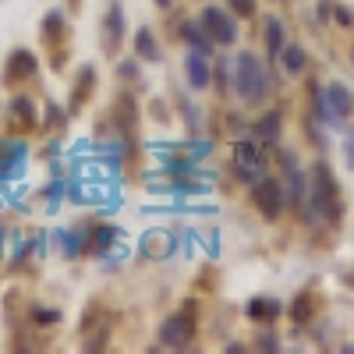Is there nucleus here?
<instances>
[{
    "mask_svg": "<svg viewBox=\"0 0 354 354\" xmlns=\"http://www.w3.org/2000/svg\"><path fill=\"white\" fill-rule=\"evenodd\" d=\"M234 88H238V96L245 103H262L266 93H270V78H266L262 64L252 53H241L238 61H234Z\"/></svg>",
    "mask_w": 354,
    "mask_h": 354,
    "instance_id": "1",
    "label": "nucleus"
},
{
    "mask_svg": "<svg viewBox=\"0 0 354 354\" xmlns=\"http://www.w3.org/2000/svg\"><path fill=\"white\" fill-rule=\"evenodd\" d=\"M315 110H319V121H326V124H340L344 117L351 113V93L344 85H322L319 88V96H315Z\"/></svg>",
    "mask_w": 354,
    "mask_h": 354,
    "instance_id": "2",
    "label": "nucleus"
},
{
    "mask_svg": "<svg viewBox=\"0 0 354 354\" xmlns=\"http://www.w3.org/2000/svg\"><path fill=\"white\" fill-rule=\"evenodd\" d=\"M202 28L209 32L213 43H223V46H230L234 39H238V25H234V18L227 11H220V8H205L202 11Z\"/></svg>",
    "mask_w": 354,
    "mask_h": 354,
    "instance_id": "3",
    "label": "nucleus"
},
{
    "mask_svg": "<svg viewBox=\"0 0 354 354\" xmlns=\"http://www.w3.org/2000/svg\"><path fill=\"white\" fill-rule=\"evenodd\" d=\"M234 167H238V177L241 181H259L262 174V156H259V145L255 142H238L234 145Z\"/></svg>",
    "mask_w": 354,
    "mask_h": 354,
    "instance_id": "4",
    "label": "nucleus"
},
{
    "mask_svg": "<svg viewBox=\"0 0 354 354\" xmlns=\"http://www.w3.org/2000/svg\"><path fill=\"white\" fill-rule=\"evenodd\" d=\"M252 195H255L259 209H262L266 216H280V209H283V192H280V185L273 181V177H259L255 188H252Z\"/></svg>",
    "mask_w": 354,
    "mask_h": 354,
    "instance_id": "5",
    "label": "nucleus"
},
{
    "mask_svg": "<svg viewBox=\"0 0 354 354\" xmlns=\"http://www.w3.org/2000/svg\"><path fill=\"white\" fill-rule=\"evenodd\" d=\"M312 202H315V213H322V216H337V213H340V205H337V188H333V181H330L326 170H315Z\"/></svg>",
    "mask_w": 354,
    "mask_h": 354,
    "instance_id": "6",
    "label": "nucleus"
},
{
    "mask_svg": "<svg viewBox=\"0 0 354 354\" xmlns=\"http://www.w3.org/2000/svg\"><path fill=\"white\" fill-rule=\"evenodd\" d=\"M160 340L167 344V347H188V340H192V322L185 319V315H170L163 326H160Z\"/></svg>",
    "mask_w": 354,
    "mask_h": 354,
    "instance_id": "7",
    "label": "nucleus"
},
{
    "mask_svg": "<svg viewBox=\"0 0 354 354\" xmlns=\"http://www.w3.org/2000/svg\"><path fill=\"white\" fill-rule=\"evenodd\" d=\"M142 252L153 255V259H167L174 252V238L167 230H149V234H145V241H142Z\"/></svg>",
    "mask_w": 354,
    "mask_h": 354,
    "instance_id": "8",
    "label": "nucleus"
},
{
    "mask_svg": "<svg viewBox=\"0 0 354 354\" xmlns=\"http://www.w3.org/2000/svg\"><path fill=\"white\" fill-rule=\"evenodd\" d=\"M185 68H188V82H192V88H205V85H209V64H205V53H202V50L188 53Z\"/></svg>",
    "mask_w": 354,
    "mask_h": 354,
    "instance_id": "9",
    "label": "nucleus"
},
{
    "mask_svg": "<svg viewBox=\"0 0 354 354\" xmlns=\"http://www.w3.org/2000/svg\"><path fill=\"white\" fill-rule=\"evenodd\" d=\"M248 315H252L255 322H270V319L280 315V305H277L273 298H255V301L248 305Z\"/></svg>",
    "mask_w": 354,
    "mask_h": 354,
    "instance_id": "10",
    "label": "nucleus"
},
{
    "mask_svg": "<svg viewBox=\"0 0 354 354\" xmlns=\"http://www.w3.org/2000/svg\"><path fill=\"white\" fill-rule=\"evenodd\" d=\"M106 32H110V43H106V46L113 50L117 43H121V36H124V21H121V8H117V4H113L110 15H106Z\"/></svg>",
    "mask_w": 354,
    "mask_h": 354,
    "instance_id": "11",
    "label": "nucleus"
},
{
    "mask_svg": "<svg viewBox=\"0 0 354 354\" xmlns=\"http://www.w3.org/2000/svg\"><path fill=\"white\" fill-rule=\"evenodd\" d=\"M266 46H270V53H280L283 50V25L277 18L266 21Z\"/></svg>",
    "mask_w": 354,
    "mask_h": 354,
    "instance_id": "12",
    "label": "nucleus"
},
{
    "mask_svg": "<svg viewBox=\"0 0 354 354\" xmlns=\"http://www.w3.org/2000/svg\"><path fill=\"white\" fill-rule=\"evenodd\" d=\"M135 46H138V53L145 57V61H160V50H156V43H153L149 28H142V32L135 36Z\"/></svg>",
    "mask_w": 354,
    "mask_h": 354,
    "instance_id": "13",
    "label": "nucleus"
},
{
    "mask_svg": "<svg viewBox=\"0 0 354 354\" xmlns=\"http://www.w3.org/2000/svg\"><path fill=\"white\" fill-rule=\"evenodd\" d=\"M283 68H287L290 75H298V71L305 68V53H301V46H287V50H283Z\"/></svg>",
    "mask_w": 354,
    "mask_h": 354,
    "instance_id": "14",
    "label": "nucleus"
},
{
    "mask_svg": "<svg viewBox=\"0 0 354 354\" xmlns=\"http://www.w3.org/2000/svg\"><path fill=\"white\" fill-rule=\"evenodd\" d=\"M181 32H185V39H192V43H195V50H202V53L209 50V43H213V39H205V36H202V28H198V25H192V21L181 28Z\"/></svg>",
    "mask_w": 354,
    "mask_h": 354,
    "instance_id": "15",
    "label": "nucleus"
},
{
    "mask_svg": "<svg viewBox=\"0 0 354 354\" xmlns=\"http://www.w3.org/2000/svg\"><path fill=\"white\" fill-rule=\"evenodd\" d=\"M280 131V117L277 113H266L262 121H259V135H266V138H273Z\"/></svg>",
    "mask_w": 354,
    "mask_h": 354,
    "instance_id": "16",
    "label": "nucleus"
},
{
    "mask_svg": "<svg viewBox=\"0 0 354 354\" xmlns=\"http://www.w3.org/2000/svg\"><path fill=\"white\" fill-rule=\"evenodd\" d=\"M110 241H113V227H100L96 238H93V252H106Z\"/></svg>",
    "mask_w": 354,
    "mask_h": 354,
    "instance_id": "17",
    "label": "nucleus"
},
{
    "mask_svg": "<svg viewBox=\"0 0 354 354\" xmlns=\"http://www.w3.org/2000/svg\"><path fill=\"white\" fill-rule=\"evenodd\" d=\"M15 71L28 75V71H32V57H28V53H18V57H15Z\"/></svg>",
    "mask_w": 354,
    "mask_h": 354,
    "instance_id": "18",
    "label": "nucleus"
},
{
    "mask_svg": "<svg viewBox=\"0 0 354 354\" xmlns=\"http://www.w3.org/2000/svg\"><path fill=\"white\" fill-rule=\"evenodd\" d=\"M230 8L238 11V15H252L255 11V0H230Z\"/></svg>",
    "mask_w": 354,
    "mask_h": 354,
    "instance_id": "19",
    "label": "nucleus"
},
{
    "mask_svg": "<svg viewBox=\"0 0 354 354\" xmlns=\"http://www.w3.org/2000/svg\"><path fill=\"white\" fill-rule=\"evenodd\" d=\"M160 4H170V0H160Z\"/></svg>",
    "mask_w": 354,
    "mask_h": 354,
    "instance_id": "20",
    "label": "nucleus"
}]
</instances>
